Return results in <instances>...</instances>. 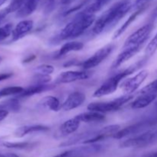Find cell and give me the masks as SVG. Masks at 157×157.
<instances>
[{
    "label": "cell",
    "instance_id": "cell-45",
    "mask_svg": "<svg viewBox=\"0 0 157 157\" xmlns=\"http://www.w3.org/2000/svg\"><path fill=\"white\" fill-rule=\"evenodd\" d=\"M6 1H7V0H0V7H1L2 5H4Z\"/></svg>",
    "mask_w": 157,
    "mask_h": 157
},
{
    "label": "cell",
    "instance_id": "cell-34",
    "mask_svg": "<svg viewBox=\"0 0 157 157\" xmlns=\"http://www.w3.org/2000/svg\"><path fill=\"white\" fill-rule=\"evenodd\" d=\"M157 50V33L153 38V39L149 42L146 48V55L147 56L150 57L156 52Z\"/></svg>",
    "mask_w": 157,
    "mask_h": 157
},
{
    "label": "cell",
    "instance_id": "cell-36",
    "mask_svg": "<svg viewBox=\"0 0 157 157\" xmlns=\"http://www.w3.org/2000/svg\"><path fill=\"white\" fill-rule=\"evenodd\" d=\"M55 0H44V12L46 15L50 14L55 9Z\"/></svg>",
    "mask_w": 157,
    "mask_h": 157
},
{
    "label": "cell",
    "instance_id": "cell-21",
    "mask_svg": "<svg viewBox=\"0 0 157 157\" xmlns=\"http://www.w3.org/2000/svg\"><path fill=\"white\" fill-rule=\"evenodd\" d=\"M84 48V44L81 41H69L61 46L57 53V57L61 58L71 52H78Z\"/></svg>",
    "mask_w": 157,
    "mask_h": 157
},
{
    "label": "cell",
    "instance_id": "cell-32",
    "mask_svg": "<svg viewBox=\"0 0 157 157\" xmlns=\"http://www.w3.org/2000/svg\"><path fill=\"white\" fill-rule=\"evenodd\" d=\"M33 81L35 84H47L52 81V77L48 75L35 74L33 77Z\"/></svg>",
    "mask_w": 157,
    "mask_h": 157
},
{
    "label": "cell",
    "instance_id": "cell-8",
    "mask_svg": "<svg viewBox=\"0 0 157 157\" xmlns=\"http://www.w3.org/2000/svg\"><path fill=\"white\" fill-rule=\"evenodd\" d=\"M101 150L102 147L99 144H86L84 147L71 149L54 157H88L99 153Z\"/></svg>",
    "mask_w": 157,
    "mask_h": 157
},
{
    "label": "cell",
    "instance_id": "cell-7",
    "mask_svg": "<svg viewBox=\"0 0 157 157\" xmlns=\"http://www.w3.org/2000/svg\"><path fill=\"white\" fill-rule=\"evenodd\" d=\"M114 48L115 45L113 44H109L104 46L99 50L97 51L91 57L85 60L81 64V67H83V68L85 70H89V69L97 67L112 53Z\"/></svg>",
    "mask_w": 157,
    "mask_h": 157
},
{
    "label": "cell",
    "instance_id": "cell-29",
    "mask_svg": "<svg viewBox=\"0 0 157 157\" xmlns=\"http://www.w3.org/2000/svg\"><path fill=\"white\" fill-rule=\"evenodd\" d=\"M3 146L9 149H17V150H26L32 147H35V144L28 142H18V143H11L5 142L3 143Z\"/></svg>",
    "mask_w": 157,
    "mask_h": 157
},
{
    "label": "cell",
    "instance_id": "cell-11",
    "mask_svg": "<svg viewBox=\"0 0 157 157\" xmlns=\"http://www.w3.org/2000/svg\"><path fill=\"white\" fill-rule=\"evenodd\" d=\"M90 73L85 71H68L60 74L55 80V84H68L78 81H83L89 78Z\"/></svg>",
    "mask_w": 157,
    "mask_h": 157
},
{
    "label": "cell",
    "instance_id": "cell-17",
    "mask_svg": "<svg viewBox=\"0 0 157 157\" xmlns=\"http://www.w3.org/2000/svg\"><path fill=\"white\" fill-rule=\"evenodd\" d=\"M49 130V127L44 125H26L17 128L15 131V136L21 138L28 134L37 132H46Z\"/></svg>",
    "mask_w": 157,
    "mask_h": 157
},
{
    "label": "cell",
    "instance_id": "cell-33",
    "mask_svg": "<svg viewBox=\"0 0 157 157\" xmlns=\"http://www.w3.org/2000/svg\"><path fill=\"white\" fill-rule=\"evenodd\" d=\"M140 94H157V79L147 84L146 87L141 89L139 92Z\"/></svg>",
    "mask_w": 157,
    "mask_h": 157
},
{
    "label": "cell",
    "instance_id": "cell-10",
    "mask_svg": "<svg viewBox=\"0 0 157 157\" xmlns=\"http://www.w3.org/2000/svg\"><path fill=\"white\" fill-rule=\"evenodd\" d=\"M149 73L148 71L147 70H143L140 71L139 73L136 74L132 78H128V79L125 80L124 82L121 84V87L125 93L127 94H130L133 93L136 91L140 86L144 83L145 81L146 78L148 76Z\"/></svg>",
    "mask_w": 157,
    "mask_h": 157
},
{
    "label": "cell",
    "instance_id": "cell-40",
    "mask_svg": "<svg viewBox=\"0 0 157 157\" xmlns=\"http://www.w3.org/2000/svg\"><path fill=\"white\" fill-rule=\"evenodd\" d=\"M0 157H19L18 155L12 153H0Z\"/></svg>",
    "mask_w": 157,
    "mask_h": 157
},
{
    "label": "cell",
    "instance_id": "cell-22",
    "mask_svg": "<svg viewBox=\"0 0 157 157\" xmlns=\"http://www.w3.org/2000/svg\"><path fill=\"white\" fill-rule=\"evenodd\" d=\"M38 105L43 108L48 109L52 111H58L61 108L59 100L54 96L44 97L39 102Z\"/></svg>",
    "mask_w": 157,
    "mask_h": 157
},
{
    "label": "cell",
    "instance_id": "cell-35",
    "mask_svg": "<svg viewBox=\"0 0 157 157\" xmlns=\"http://www.w3.org/2000/svg\"><path fill=\"white\" fill-rule=\"evenodd\" d=\"M25 0H12L10 4L9 5L6 9L7 10L8 13H12V12H16L18 9L21 8L22 4L24 3Z\"/></svg>",
    "mask_w": 157,
    "mask_h": 157
},
{
    "label": "cell",
    "instance_id": "cell-12",
    "mask_svg": "<svg viewBox=\"0 0 157 157\" xmlns=\"http://www.w3.org/2000/svg\"><path fill=\"white\" fill-rule=\"evenodd\" d=\"M119 125H109L107 127H104L101 130L98 131L94 132V134L87 140L84 141L83 144H96L98 141H101L102 140H104L105 138L108 137L110 136H114L120 130Z\"/></svg>",
    "mask_w": 157,
    "mask_h": 157
},
{
    "label": "cell",
    "instance_id": "cell-13",
    "mask_svg": "<svg viewBox=\"0 0 157 157\" xmlns=\"http://www.w3.org/2000/svg\"><path fill=\"white\" fill-rule=\"evenodd\" d=\"M86 100V95L80 91H75L70 94L64 102L61 104V108L65 111L74 110L80 107Z\"/></svg>",
    "mask_w": 157,
    "mask_h": 157
},
{
    "label": "cell",
    "instance_id": "cell-19",
    "mask_svg": "<svg viewBox=\"0 0 157 157\" xmlns=\"http://www.w3.org/2000/svg\"><path fill=\"white\" fill-rule=\"evenodd\" d=\"M53 87L52 85L49 84H35L30 86L28 88L25 89L22 93L18 95V98H28V97H32L33 95L38 94L42 92L45 91L47 90H50Z\"/></svg>",
    "mask_w": 157,
    "mask_h": 157
},
{
    "label": "cell",
    "instance_id": "cell-6",
    "mask_svg": "<svg viewBox=\"0 0 157 157\" xmlns=\"http://www.w3.org/2000/svg\"><path fill=\"white\" fill-rule=\"evenodd\" d=\"M153 29V23H148L145 25L142 26L139 29L133 32L130 35L124 44L123 48H129L144 47V44L150 37V33Z\"/></svg>",
    "mask_w": 157,
    "mask_h": 157
},
{
    "label": "cell",
    "instance_id": "cell-9",
    "mask_svg": "<svg viewBox=\"0 0 157 157\" xmlns=\"http://www.w3.org/2000/svg\"><path fill=\"white\" fill-rule=\"evenodd\" d=\"M153 124L150 122V121L147 120H143V121H140V122L136 123L134 124L128 126V127H125V128L120 130L116 134L113 136L115 139L121 140L123 138H125L127 136H131V135H134L136 136L138 134L144 133V132L149 130L148 129L150 127H153Z\"/></svg>",
    "mask_w": 157,
    "mask_h": 157
},
{
    "label": "cell",
    "instance_id": "cell-39",
    "mask_svg": "<svg viewBox=\"0 0 157 157\" xmlns=\"http://www.w3.org/2000/svg\"><path fill=\"white\" fill-rule=\"evenodd\" d=\"M8 114H9V112L6 111V110H0V122L7 117Z\"/></svg>",
    "mask_w": 157,
    "mask_h": 157
},
{
    "label": "cell",
    "instance_id": "cell-26",
    "mask_svg": "<svg viewBox=\"0 0 157 157\" xmlns=\"http://www.w3.org/2000/svg\"><path fill=\"white\" fill-rule=\"evenodd\" d=\"M20 108H21V105H20L18 98H12L0 104V110H6L9 113V112L16 113L19 111Z\"/></svg>",
    "mask_w": 157,
    "mask_h": 157
},
{
    "label": "cell",
    "instance_id": "cell-16",
    "mask_svg": "<svg viewBox=\"0 0 157 157\" xmlns=\"http://www.w3.org/2000/svg\"><path fill=\"white\" fill-rule=\"evenodd\" d=\"M41 0H25L24 3L16 12L15 16L17 18H25L32 15L38 7Z\"/></svg>",
    "mask_w": 157,
    "mask_h": 157
},
{
    "label": "cell",
    "instance_id": "cell-14",
    "mask_svg": "<svg viewBox=\"0 0 157 157\" xmlns=\"http://www.w3.org/2000/svg\"><path fill=\"white\" fill-rule=\"evenodd\" d=\"M34 22L32 20H23L19 21L13 29L12 33V40L13 41H18L27 35L33 29Z\"/></svg>",
    "mask_w": 157,
    "mask_h": 157
},
{
    "label": "cell",
    "instance_id": "cell-38",
    "mask_svg": "<svg viewBox=\"0 0 157 157\" xmlns=\"http://www.w3.org/2000/svg\"><path fill=\"white\" fill-rule=\"evenodd\" d=\"M13 76L12 73H2L0 74V81H5V80H8L10 78Z\"/></svg>",
    "mask_w": 157,
    "mask_h": 157
},
{
    "label": "cell",
    "instance_id": "cell-44",
    "mask_svg": "<svg viewBox=\"0 0 157 157\" xmlns=\"http://www.w3.org/2000/svg\"><path fill=\"white\" fill-rule=\"evenodd\" d=\"M71 0H61V2L62 3V4H67V3H68Z\"/></svg>",
    "mask_w": 157,
    "mask_h": 157
},
{
    "label": "cell",
    "instance_id": "cell-30",
    "mask_svg": "<svg viewBox=\"0 0 157 157\" xmlns=\"http://www.w3.org/2000/svg\"><path fill=\"white\" fill-rule=\"evenodd\" d=\"M55 71V68L51 64H41L38 65L34 69V72L35 74H41V75H50Z\"/></svg>",
    "mask_w": 157,
    "mask_h": 157
},
{
    "label": "cell",
    "instance_id": "cell-46",
    "mask_svg": "<svg viewBox=\"0 0 157 157\" xmlns=\"http://www.w3.org/2000/svg\"><path fill=\"white\" fill-rule=\"evenodd\" d=\"M2 58L1 56H0V64L2 63Z\"/></svg>",
    "mask_w": 157,
    "mask_h": 157
},
{
    "label": "cell",
    "instance_id": "cell-43",
    "mask_svg": "<svg viewBox=\"0 0 157 157\" xmlns=\"http://www.w3.org/2000/svg\"><path fill=\"white\" fill-rule=\"evenodd\" d=\"M144 157H157V151L154 152V153H150V154L146 155V156Z\"/></svg>",
    "mask_w": 157,
    "mask_h": 157
},
{
    "label": "cell",
    "instance_id": "cell-41",
    "mask_svg": "<svg viewBox=\"0 0 157 157\" xmlns=\"http://www.w3.org/2000/svg\"><path fill=\"white\" fill-rule=\"evenodd\" d=\"M35 55H31V56L28 57L27 58H25V59L23 60V63H25H25H29V62H31V61H33V60L35 59Z\"/></svg>",
    "mask_w": 157,
    "mask_h": 157
},
{
    "label": "cell",
    "instance_id": "cell-4",
    "mask_svg": "<svg viewBox=\"0 0 157 157\" xmlns=\"http://www.w3.org/2000/svg\"><path fill=\"white\" fill-rule=\"evenodd\" d=\"M157 142V129L147 131L129 138L120 144L121 148H140L145 147Z\"/></svg>",
    "mask_w": 157,
    "mask_h": 157
},
{
    "label": "cell",
    "instance_id": "cell-42",
    "mask_svg": "<svg viewBox=\"0 0 157 157\" xmlns=\"http://www.w3.org/2000/svg\"><path fill=\"white\" fill-rule=\"evenodd\" d=\"M156 18H157V7L155 9V10L153 11V12L152 13V15H151L152 21H154V20H156Z\"/></svg>",
    "mask_w": 157,
    "mask_h": 157
},
{
    "label": "cell",
    "instance_id": "cell-15",
    "mask_svg": "<svg viewBox=\"0 0 157 157\" xmlns=\"http://www.w3.org/2000/svg\"><path fill=\"white\" fill-rule=\"evenodd\" d=\"M143 47H135V48H124L122 52L119 54L117 58L115 59L114 62L112 64V69L117 68L121 65H122L124 63L130 60L133 56L136 55L141 50Z\"/></svg>",
    "mask_w": 157,
    "mask_h": 157
},
{
    "label": "cell",
    "instance_id": "cell-1",
    "mask_svg": "<svg viewBox=\"0 0 157 157\" xmlns=\"http://www.w3.org/2000/svg\"><path fill=\"white\" fill-rule=\"evenodd\" d=\"M132 8L133 4L130 0H122L115 3L95 21L92 29L93 33L99 35L104 31L113 28L131 10Z\"/></svg>",
    "mask_w": 157,
    "mask_h": 157
},
{
    "label": "cell",
    "instance_id": "cell-2",
    "mask_svg": "<svg viewBox=\"0 0 157 157\" xmlns=\"http://www.w3.org/2000/svg\"><path fill=\"white\" fill-rule=\"evenodd\" d=\"M96 19L95 15L79 12L71 21L66 25L61 31L58 38L59 40H66L75 38L82 35Z\"/></svg>",
    "mask_w": 157,
    "mask_h": 157
},
{
    "label": "cell",
    "instance_id": "cell-3",
    "mask_svg": "<svg viewBox=\"0 0 157 157\" xmlns=\"http://www.w3.org/2000/svg\"><path fill=\"white\" fill-rule=\"evenodd\" d=\"M147 60H141L138 62L135 63L133 65L130 66L129 68L126 69V70L120 72V73L117 74L114 76L111 77L109 79H107L99 88L97 89L94 93V96L96 98H101V97L107 96V95H110L111 94L114 93L116 90L117 89L118 85L120 83L123 81L125 78L127 76L133 74V72L136 71V70L142 67L146 62Z\"/></svg>",
    "mask_w": 157,
    "mask_h": 157
},
{
    "label": "cell",
    "instance_id": "cell-31",
    "mask_svg": "<svg viewBox=\"0 0 157 157\" xmlns=\"http://www.w3.org/2000/svg\"><path fill=\"white\" fill-rule=\"evenodd\" d=\"M13 31V25L11 23L6 24L0 27V41H3L10 36Z\"/></svg>",
    "mask_w": 157,
    "mask_h": 157
},
{
    "label": "cell",
    "instance_id": "cell-25",
    "mask_svg": "<svg viewBox=\"0 0 157 157\" xmlns=\"http://www.w3.org/2000/svg\"><path fill=\"white\" fill-rule=\"evenodd\" d=\"M80 121L75 117L70 120H67V121L64 123L61 126V132L64 135H68L74 133L78 129L80 126Z\"/></svg>",
    "mask_w": 157,
    "mask_h": 157
},
{
    "label": "cell",
    "instance_id": "cell-24",
    "mask_svg": "<svg viewBox=\"0 0 157 157\" xmlns=\"http://www.w3.org/2000/svg\"><path fill=\"white\" fill-rule=\"evenodd\" d=\"M94 134V132H85V133H79V134H77L75 136H72L70 139L67 140L65 142L62 143V144H60V147H70V146L76 145V144H79V143H84V141L87 140L90 138H91L92 136Z\"/></svg>",
    "mask_w": 157,
    "mask_h": 157
},
{
    "label": "cell",
    "instance_id": "cell-18",
    "mask_svg": "<svg viewBox=\"0 0 157 157\" xmlns=\"http://www.w3.org/2000/svg\"><path fill=\"white\" fill-rule=\"evenodd\" d=\"M157 98V94H140L133 103L131 107L133 109H142L148 107Z\"/></svg>",
    "mask_w": 157,
    "mask_h": 157
},
{
    "label": "cell",
    "instance_id": "cell-27",
    "mask_svg": "<svg viewBox=\"0 0 157 157\" xmlns=\"http://www.w3.org/2000/svg\"><path fill=\"white\" fill-rule=\"evenodd\" d=\"M109 0H96L94 2L90 4L87 7H86L82 11L85 14H90V15H95L96 12L101 10L104 6L107 3Z\"/></svg>",
    "mask_w": 157,
    "mask_h": 157
},
{
    "label": "cell",
    "instance_id": "cell-5",
    "mask_svg": "<svg viewBox=\"0 0 157 157\" xmlns=\"http://www.w3.org/2000/svg\"><path fill=\"white\" fill-rule=\"evenodd\" d=\"M133 95L127 94L117 98L113 101L108 102H96L90 103L87 106V109L90 111L98 112V113H108L118 110L122 106L133 99Z\"/></svg>",
    "mask_w": 157,
    "mask_h": 157
},
{
    "label": "cell",
    "instance_id": "cell-20",
    "mask_svg": "<svg viewBox=\"0 0 157 157\" xmlns=\"http://www.w3.org/2000/svg\"><path fill=\"white\" fill-rule=\"evenodd\" d=\"M76 117L80 121V122L92 123V122H101L106 119L105 116L103 113L98 112L90 111L86 113H80L77 115Z\"/></svg>",
    "mask_w": 157,
    "mask_h": 157
},
{
    "label": "cell",
    "instance_id": "cell-23",
    "mask_svg": "<svg viewBox=\"0 0 157 157\" xmlns=\"http://www.w3.org/2000/svg\"><path fill=\"white\" fill-rule=\"evenodd\" d=\"M146 9V6L140 8V9H136V12H134L133 14H132V15H130V17H129V18L127 19V21H126L125 22H124V24H123L122 25H121V27H120L119 29L116 31V32H115L114 35H113V39H115V38H117L118 37L121 36V35H122V34L124 33V32H125L127 29H128L129 26H130V25H131L132 23H133V21L136 20V18H137L138 15H140L143 12H144V9Z\"/></svg>",
    "mask_w": 157,
    "mask_h": 157
},
{
    "label": "cell",
    "instance_id": "cell-37",
    "mask_svg": "<svg viewBox=\"0 0 157 157\" xmlns=\"http://www.w3.org/2000/svg\"><path fill=\"white\" fill-rule=\"evenodd\" d=\"M150 0H136L135 2L133 4V8L138 9L140 8L146 6V3Z\"/></svg>",
    "mask_w": 157,
    "mask_h": 157
},
{
    "label": "cell",
    "instance_id": "cell-28",
    "mask_svg": "<svg viewBox=\"0 0 157 157\" xmlns=\"http://www.w3.org/2000/svg\"><path fill=\"white\" fill-rule=\"evenodd\" d=\"M25 89L18 86H12V87H7L0 90V99L5 97L13 96V95H19L22 93Z\"/></svg>",
    "mask_w": 157,
    "mask_h": 157
}]
</instances>
